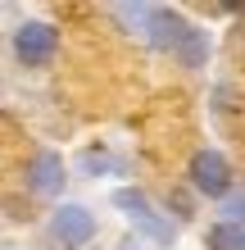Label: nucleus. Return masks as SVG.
Returning a JSON list of instances; mask_svg holds the SVG:
<instances>
[{"label": "nucleus", "mask_w": 245, "mask_h": 250, "mask_svg": "<svg viewBox=\"0 0 245 250\" xmlns=\"http://www.w3.org/2000/svg\"><path fill=\"white\" fill-rule=\"evenodd\" d=\"M14 60L23 68H50L55 55H59V27L55 23H41V19H27L14 27Z\"/></svg>", "instance_id": "f257e3e1"}, {"label": "nucleus", "mask_w": 245, "mask_h": 250, "mask_svg": "<svg viewBox=\"0 0 245 250\" xmlns=\"http://www.w3.org/2000/svg\"><path fill=\"white\" fill-rule=\"evenodd\" d=\"M95 214L86 209V205H55V214L46 218V237L59 246V250H82V246H91L95 241Z\"/></svg>", "instance_id": "f03ea898"}, {"label": "nucleus", "mask_w": 245, "mask_h": 250, "mask_svg": "<svg viewBox=\"0 0 245 250\" xmlns=\"http://www.w3.org/2000/svg\"><path fill=\"white\" fill-rule=\"evenodd\" d=\"M186 178H191V187L200 191V196H209V200H218V205L236 191V173H232V164H227L223 150H195Z\"/></svg>", "instance_id": "7ed1b4c3"}, {"label": "nucleus", "mask_w": 245, "mask_h": 250, "mask_svg": "<svg viewBox=\"0 0 245 250\" xmlns=\"http://www.w3.org/2000/svg\"><path fill=\"white\" fill-rule=\"evenodd\" d=\"M64 182H68V168H64L59 150H37L23 164V187L32 191V196H41V200H55L64 191Z\"/></svg>", "instance_id": "20e7f679"}, {"label": "nucleus", "mask_w": 245, "mask_h": 250, "mask_svg": "<svg viewBox=\"0 0 245 250\" xmlns=\"http://www.w3.org/2000/svg\"><path fill=\"white\" fill-rule=\"evenodd\" d=\"M186 32H191V23H186L177 9L154 5V14H150V27H146V41H150L154 50H172V55H177V46L186 41Z\"/></svg>", "instance_id": "39448f33"}, {"label": "nucleus", "mask_w": 245, "mask_h": 250, "mask_svg": "<svg viewBox=\"0 0 245 250\" xmlns=\"http://www.w3.org/2000/svg\"><path fill=\"white\" fill-rule=\"evenodd\" d=\"M113 205H118V209H127V214H132L141 228L150 232V237H159V241H172V223H164V218L150 209L146 191H127V187H123V191H113Z\"/></svg>", "instance_id": "423d86ee"}, {"label": "nucleus", "mask_w": 245, "mask_h": 250, "mask_svg": "<svg viewBox=\"0 0 245 250\" xmlns=\"http://www.w3.org/2000/svg\"><path fill=\"white\" fill-rule=\"evenodd\" d=\"M150 14H154V5H113V19H118L127 32H136V37H146Z\"/></svg>", "instance_id": "0eeeda50"}, {"label": "nucleus", "mask_w": 245, "mask_h": 250, "mask_svg": "<svg viewBox=\"0 0 245 250\" xmlns=\"http://www.w3.org/2000/svg\"><path fill=\"white\" fill-rule=\"evenodd\" d=\"M209 250H245V228H236V223H213L209 228Z\"/></svg>", "instance_id": "6e6552de"}, {"label": "nucleus", "mask_w": 245, "mask_h": 250, "mask_svg": "<svg viewBox=\"0 0 245 250\" xmlns=\"http://www.w3.org/2000/svg\"><path fill=\"white\" fill-rule=\"evenodd\" d=\"M177 55H182L186 68H200V64H205V55H209V37L200 32V27H191V32H186V41L177 46Z\"/></svg>", "instance_id": "1a4fd4ad"}, {"label": "nucleus", "mask_w": 245, "mask_h": 250, "mask_svg": "<svg viewBox=\"0 0 245 250\" xmlns=\"http://www.w3.org/2000/svg\"><path fill=\"white\" fill-rule=\"evenodd\" d=\"M218 223H236V228H245V187H236L232 196L218 205Z\"/></svg>", "instance_id": "9d476101"}]
</instances>
